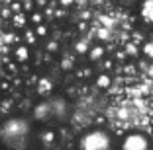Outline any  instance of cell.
I'll use <instances>...</instances> for the list:
<instances>
[{"label":"cell","mask_w":153,"mask_h":150,"mask_svg":"<svg viewBox=\"0 0 153 150\" xmlns=\"http://www.w3.org/2000/svg\"><path fill=\"white\" fill-rule=\"evenodd\" d=\"M57 4L61 6V8H71V6L75 4V0H57Z\"/></svg>","instance_id":"29"},{"label":"cell","mask_w":153,"mask_h":150,"mask_svg":"<svg viewBox=\"0 0 153 150\" xmlns=\"http://www.w3.org/2000/svg\"><path fill=\"white\" fill-rule=\"evenodd\" d=\"M0 18H2V20H10V18H12V10H10L8 4H4L2 8H0Z\"/></svg>","instance_id":"22"},{"label":"cell","mask_w":153,"mask_h":150,"mask_svg":"<svg viewBox=\"0 0 153 150\" xmlns=\"http://www.w3.org/2000/svg\"><path fill=\"white\" fill-rule=\"evenodd\" d=\"M73 51H75V55H86V53H88V43H86V39L75 41V45H73Z\"/></svg>","instance_id":"16"},{"label":"cell","mask_w":153,"mask_h":150,"mask_svg":"<svg viewBox=\"0 0 153 150\" xmlns=\"http://www.w3.org/2000/svg\"><path fill=\"white\" fill-rule=\"evenodd\" d=\"M73 68H75V57H73V55H65V57L61 59V70L69 72V70H73Z\"/></svg>","instance_id":"18"},{"label":"cell","mask_w":153,"mask_h":150,"mask_svg":"<svg viewBox=\"0 0 153 150\" xmlns=\"http://www.w3.org/2000/svg\"><path fill=\"white\" fill-rule=\"evenodd\" d=\"M141 20L149 26H153V0H143V4H141Z\"/></svg>","instance_id":"8"},{"label":"cell","mask_w":153,"mask_h":150,"mask_svg":"<svg viewBox=\"0 0 153 150\" xmlns=\"http://www.w3.org/2000/svg\"><path fill=\"white\" fill-rule=\"evenodd\" d=\"M79 150H112V137L104 129H92L81 137Z\"/></svg>","instance_id":"2"},{"label":"cell","mask_w":153,"mask_h":150,"mask_svg":"<svg viewBox=\"0 0 153 150\" xmlns=\"http://www.w3.org/2000/svg\"><path fill=\"white\" fill-rule=\"evenodd\" d=\"M104 121H106V119H104L102 115H98V117L94 119V123H96V125H104Z\"/></svg>","instance_id":"31"},{"label":"cell","mask_w":153,"mask_h":150,"mask_svg":"<svg viewBox=\"0 0 153 150\" xmlns=\"http://www.w3.org/2000/svg\"><path fill=\"white\" fill-rule=\"evenodd\" d=\"M98 62H100V72H110L114 68V59H106L104 57V59H100Z\"/></svg>","instance_id":"19"},{"label":"cell","mask_w":153,"mask_h":150,"mask_svg":"<svg viewBox=\"0 0 153 150\" xmlns=\"http://www.w3.org/2000/svg\"><path fill=\"white\" fill-rule=\"evenodd\" d=\"M33 33L37 35V39H45V37L49 35V27H47V23H37V26H33Z\"/></svg>","instance_id":"17"},{"label":"cell","mask_w":153,"mask_h":150,"mask_svg":"<svg viewBox=\"0 0 153 150\" xmlns=\"http://www.w3.org/2000/svg\"><path fill=\"white\" fill-rule=\"evenodd\" d=\"M45 51H47V53H57L59 51V43L57 41H47V43H45Z\"/></svg>","instance_id":"23"},{"label":"cell","mask_w":153,"mask_h":150,"mask_svg":"<svg viewBox=\"0 0 153 150\" xmlns=\"http://www.w3.org/2000/svg\"><path fill=\"white\" fill-rule=\"evenodd\" d=\"M55 140H57V132H55L53 129H43V131L39 132V142H41L43 146L55 144Z\"/></svg>","instance_id":"10"},{"label":"cell","mask_w":153,"mask_h":150,"mask_svg":"<svg viewBox=\"0 0 153 150\" xmlns=\"http://www.w3.org/2000/svg\"><path fill=\"white\" fill-rule=\"evenodd\" d=\"M14 59H16V62H20V64L27 62L30 59H32V49L27 47L26 43L16 45V47H14Z\"/></svg>","instance_id":"6"},{"label":"cell","mask_w":153,"mask_h":150,"mask_svg":"<svg viewBox=\"0 0 153 150\" xmlns=\"http://www.w3.org/2000/svg\"><path fill=\"white\" fill-rule=\"evenodd\" d=\"M122 70H124V74H135V72H137V68H135V64H131V62H126Z\"/></svg>","instance_id":"26"},{"label":"cell","mask_w":153,"mask_h":150,"mask_svg":"<svg viewBox=\"0 0 153 150\" xmlns=\"http://www.w3.org/2000/svg\"><path fill=\"white\" fill-rule=\"evenodd\" d=\"M27 135H30V123L24 117H12L0 123V140L6 146H10V150L22 148Z\"/></svg>","instance_id":"1"},{"label":"cell","mask_w":153,"mask_h":150,"mask_svg":"<svg viewBox=\"0 0 153 150\" xmlns=\"http://www.w3.org/2000/svg\"><path fill=\"white\" fill-rule=\"evenodd\" d=\"M53 80L49 78V76H41L39 80H37V84H36V92L39 97H47L51 96V92H53Z\"/></svg>","instance_id":"5"},{"label":"cell","mask_w":153,"mask_h":150,"mask_svg":"<svg viewBox=\"0 0 153 150\" xmlns=\"http://www.w3.org/2000/svg\"><path fill=\"white\" fill-rule=\"evenodd\" d=\"M94 84L98 90H108L110 86H112V76H110V72H98L94 78Z\"/></svg>","instance_id":"9"},{"label":"cell","mask_w":153,"mask_h":150,"mask_svg":"<svg viewBox=\"0 0 153 150\" xmlns=\"http://www.w3.org/2000/svg\"><path fill=\"white\" fill-rule=\"evenodd\" d=\"M140 55L147 61H153V39H147L140 45Z\"/></svg>","instance_id":"13"},{"label":"cell","mask_w":153,"mask_h":150,"mask_svg":"<svg viewBox=\"0 0 153 150\" xmlns=\"http://www.w3.org/2000/svg\"><path fill=\"white\" fill-rule=\"evenodd\" d=\"M22 10L26 14L33 12V10H36V2H33V0H22Z\"/></svg>","instance_id":"21"},{"label":"cell","mask_w":153,"mask_h":150,"mask_svg":"<svg viewBox=\"0 0 153 150\" xmlns=\"http://www.w3.org/2000/svg\"><path fill=\"white\" fill-rule=\"evenodd\" d=\"M27 22L32 23V26H37V23H43L45 22V16L41 10H33V12L27 14Z\"/></svg>","instance_id":"14"},{"label":"cell","mask_w":153,"mask_h":150,"mask_svg":"<svg viewBox=\"0 0 153 150\" xmlns=\"http://www.w3.org/2000/svg\"><path fill=\"white\" fill-rule=\"evenodd\" d=\"M2 68H4V66H2V61H0V74H2Z\"/></svg>","instance_id":"32"},{"label":"cell","mask_w":153,"mask_h":150,"mask_svg":"<svg viewBox=\"0 0 153 150\" xmlns=\"http://www.w3.org/2000/svg\"><path fill=\"white\" fill-rule=\"evenodd\" d=\"M6 4L10 6V10H12V14L24 12V10H22V0H10V2H6Z\"/></svg>","instance_id":"20"},{"label":"cell","mask_w":153,"mask_h":150,"mask_svg":"<svg viewBox=\"0 0 153 150\" xmlns=\"http://www.w3.org/2000/svg\"><path fill=\"white\" fill-rule=\"evenodd\" d=\"M92 74H94V70H92V68H90V66H88V68H81V70H79V74H76V76H79V78H90V76H92Z\"/></svg>","instance_id":"24"},{"label":"cell","mask_w":153,"mask_h":150,"mask_svg":"<svg viewBox=\"0 0 153 150\" xmlns=\"http://www.w3.org/2000/svg\"><path fill=\"white\" fill-rule=\"evenodd\" d=\"M120 150H151V140L143 132H126L120 142Z\"/></svg>","instance_id":"3"},{"label":"cell","mask_w":153,"mask_h":150,"mask_svg":"<svg viewBox=\"0 0 153 150\" xmlns=\"http://www.w3.org/2000/svg\"><path fill=\"white\" fill-rule=\"evenodd\" d=\"M22 41L27 45V47H33V45L37 43V35L33 33V27H24L22 29Z\"/></svg>","instance_id":"12"},{"label":"cell","mask_w":153,"mask_h":150,"mask_svg":"<svg viewBox=\"0 0 153 150\" xmlns=\"http://www.w3.org/2000/svg\"><path fill=\"white\" fill-rule=\"evenodd\" d=\"M33 2H36V6H37L39 10H43L45 6H47V0H33Z\"/></svg>","instance_id":"30"},{"label":"cell","mask_w":153,"mask_h":150,"mask_svg":"<svg viewBox=\"0 0 153 150\" xmlns=\"http://www.w3.org/2000/svg\"><path fill=\"white\" fill-rule=\"evenodd\" d=\"M32 115H33V119H36V121H39V123H45V121L49 119V117H53V109H51V103H47V102L37 103V105L33 107Z\"/></svg>","instance_id":"4"},{"label":"cell","mask_w":153,"mask_h":150,"mask_svg":"<svg viewBox=\"0 0 153 150\" xmlns=\"http://www.w3.org/2000/svg\"><path fill=\"white\" fill-rule=\"evenodd\" d=\"M65 10H67V8H61V6H59L57 10H53V18H57V20L65 18Z\"/></svg>","instance_id":"28"},{"label":"cell","mask_w":153,"mask_h":150,"mask_svg":"<svg viewBox=\"0 0 153 150\" xmlns=\"http://www.w3.org/2000/svg\"><path fill=\"white\" fill-rule=\"evenodd\" d=\"M124 51H126V55H128V59L130 57H140V45L137 43H134V41H130V43H126L124 45Z\"/></svg>","instance_id":"15"},{"label":"cell","mask_w":153,"mask_h":150,"mask_svg":"<svg viewBox=\"0 0 153 150\" xmlns=\"http://www.w3.org/2000/svg\"><path fill=\"white\" fill-rule=\"evenodd\" d=\"M86 57H88L90 62H98L100 59L106 57V47H104V45H92V47H88Z\"/></svg>","instance_id":"7"},{"label":"cell","mask_w":153,"mask_h":150,"mask_svg":"<svg viewBox=\"0 0 153 150\" xmlns=\"http://www.w3.org/2000/svg\"><path fill=\"white\" fill-rule=\"evenodd\" d=\"M10 22H12L14 29H24V27H27V14L26 12H18V14H12V18H10Z\"/></svg>","instance_id":"11"},{"label":"cell","mask_w":153,"mask_h":150,"mask_svg":"<svg viewBox=\"0 0 153 150\" xmlns=\"http://www.w3.org/2000/svg\"><path fill=\"white\" fill-rule=\"evenodd\" d=\"M96 37H98V39H102V41H106L110 37V31L106 29V27H100V29L96 31Z\"/></svg>","instance_id":"25"},{"label":"cell","mask_w":153,"mask_h":150,"mask_svg":"<svg viewBox=\"0 0 153 150\" xmlns=\"http://www.w3.org/2000/svg\"><path fill=\"white\" fill-rule=\"evenodd\" d=\"M114 59H116L118 62H124L128 59V55H126V51L124 49H120V51H116V55H114Z\"/></svg>","instance_id":"27"}]
</instances>
